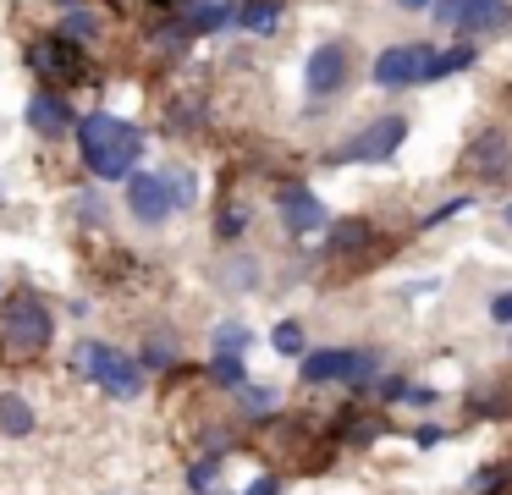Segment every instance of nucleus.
I'll return each mask as SVG.
<instances>
[{
  "label": "nucleus",
  "instance_id": "2",
  "mask_svg": "<svg viewBox=\"0 0 512 495\" xmlns=\"http://www.w3.org/2000/svg\"><path fill=\"white\" fill-rule=\"evenodd\" d=\"M56 325H50V308L39 297H12V303L0 308V352L6 358H28V352H45Z\"/></svg>",
  "mask_w": 512,
  "mask_h": 495
},
{
  "label": "nucleus",
  "instance_id": "11",
  "mask_svg": "<svg viewBox=\"0 0 512 495\" xmlns=\"http://www.w3.org/2000/svg\"><path fill=\"white\" fill-rule=\"evenodd\" d=\"M281 220L292 231H320L325 226V204L309 193V187H281Z\"/></svg>",
  "mask_w": 512,
  "mask_h": 495
},
{
  "label": "nucleus",
  "instance_id": "33",
  "mask_svg": "<svg viewBox=\"0 0 512 495\" xmlns=\"http://www.w3.org/2000/svg\"><path fill=\"white\" fill-rule=\"evenodd\" d=\"M402 11H424V6H435V0H397Z\"/></svg>",
  "mask_w": 512,
  "mask_h": 495
},
{
  "label": "nucleus",
  "instance_id": "32",
  "mask_svg": "<svg viewBox=\"0 0 512 495\" xmlns=\"http://www.w3.org/2000/svg\"><path fill=\"white\" fill-rule=\"evenodd\" d=\"M248 495H276V479H259V484H254V490H248Z\"/></svg>",
  "mask_w": 512,
  "mask_h": 495
},
{
  "label": "nucleus",
  "instance_id": "18",
  "mask_svg": "<svg viewBox=\"0 0 512 495\" xmlns=\"http://www.w3.org/2000/svg\"><path fill=\"white\" fill-rule=\"evenodd\" d=\"M237 22H243L248 33H270L281 22V6H276V0H248V6L237 11Z\"/></svg>",
  "mask_w": 512,
  "mask_h": 495
},
{
  "label": "nucleus",
  "instance_id": "26",
  "mask_svg": "<svg viewBox=\"0 0 512 495\" xmlns=\"http://www.w3.org/2000/svg\"><path fill=\"white\" fill-rule=\"evenodd\" d=\"M188 479H193V490H210V484H215V462H199Z\"/></svg>",
  "mask_w": 512,
  "mask_h": 495
},
{
  "label": "nucleus",
  "instance_id": "24",
  "mask_svg": "<svg viewBox=\"0 0 512 495\" xmlns=\"http://www.w3.org/2000/svg\"><path fill=\"white\" fill-rule=\"evenodd\" d=\"M457 209H468V198H446L441 209H430V215H424V226H441V220H452Z\"/></svg>",
  "mask_w": 512,
  "mask_h": 495
},
{
  "label": "nucleus",
  "instance_id": "7",
  "mask_svg": "<svg viewBox=\"0 0 512 495\" xmlns=\"http://www.w3.org/2000/svg\"><path fill=\"white\" fill-rule=\"evenodd\" d=\"M375 374V358L369 352H309L303 358V385H331V380H347V385H369Z\"/></svg>",
  "mask_w": 512,
  "mask_h": 495
},
{
  "label": "nucleus",
  "instance_id": "21",
  "mask_svg": "<svg viewBox=\"0 0 512 495\" xmlns=\"http://www.w3.org/2000/svg\"><path fill=\"white\" fill-rule=\"evenodd\" d=\"M243 347H248V330L243 325H221V330H215V352H232V358H237Z\"/></svg>",
  "mask_w": 512,
  "mask_h": 495
},
{
  "label": "nucleus",
  "instance_id": "25",
  "mask_svg": "<svg viewBox=\"0 0 512 495\" xmlns=\"http://www.w3.org/2000/svg\"><path fill=\"white\" fill-rule=\"evenodd\" d=\"M490 319H501V325H512V292H496V297H490Z\"/></svg>",
  "mask_w": 512,
  "mask_h": 495
},
{
  "label": "nucleus",
  "instance_id": "31",
  "mask_svg": "<svg viewBox=\"0 0 512 495\" xmlns=\"http://www.w3.org/2000/svg\"><path fill=\"white\" fill-rule=\"evenodd\" d=\"M435 11H441L446 22H457V11H463V0H435Z\"/></svg>",
  "mask_w": 512,
  "mask_h": 495
},
{
  "label": "nucleus",
  "instance_id": "14",
  "mask_svg": "<svg viewBox=\"0 0 512 495\" xmlns=\"http://www.w3.org/2000/svg\"><path fill=\"white\" fill-rule=\"evenodd\" d=\"M226 17H232V11H226L221 0H188V17H182L177 28L182 33H215Z\"/></svg>",
  "mask_w": 512,
  "mask_h": 495
},
{
  "label": "nucleus",
  "instance_id": "19",
  "mask_svg": "<svg viewBox=\"0 0 512 495\" xmlns=\"http://www.w3.org/2000/svg\"><path fill=\"white\" fill-rule=\"evenodd\" d=\"M61 33H67V39H100V17H94V11H83V6H72V17H67V28H61Z\"/></svg>",
  "mask_w": 512,
  "mask_h": 495
},
{
  "label": "nucleus",
  "instance_id": "17",
  "mask_svg": "<svg viewBox=\"0 0 512 495\" xmlns=\"http://www.w3.org/2000/svg\"><path fill=\"white\" fill-rule=\"evenodd\" d=\"M468 66H474V50H468V44H457V50H441V55H430V72H424V83H441V77L468 72Z\"/></svg>",
  "mask_w": 512,
  "mask_h": 495
},
{
  "label": "nucleus",
  "instance_id": "5",
  "mask_svg": "<svg viewBox=\"0 0 512 495\" xmlns=\"http://www.w3.org/2000/svg\"><path fill=\"white\" fill-rule=\"evenodd\" d=\"M83 369H89L111 396H122V402L144 391V374H138V363L127 358V352H116V347H100V341H94V347H83Z\"/></svg>",
  "mask_w": 512,
  "mask_h": 495
},
{
  "label": "nucleus",
  "instance_id": "10",
  "mask_svg": "<svg viewBox=\"0 0 512 495\" xmlns=\"http://www.w3.org/2000/svg\"><path fill=\"white\" fill-rule=\"evenodd\" d=\"M342 83H347V50L342 44H320L309 55V88L314 94H336Z\"/></svg>",
  "mask_w": 512,
  "mask_h": 495
},
{
  "label": "nucleus",
  "instance_id": "34",
  "mask_svg": "<svg viewBox=\"0 0 512 495\" xmlns=\"http://www.w3.org/2000/svg\"><path fill=\"white\" fill-rule=\"evenodd\" d=\"M56 6H67V11H72V6H83V0H56Z\"/></svg>",
  "mask_w": 512,
  "mask_h": 495
},
{
  "label": "nucleus",
  "instance_id": "29",
  "mask_svg": "<svg viewBox=\"0 0 512 495\" xmlns=\"http://www.w3.org/2000/svg\"><path fill=\"white\" fill-rule=\"evenodd\" d=\"M413 440H419V446H435V440H441V429H435V424H419V429H413Z\"/></svg>",
  "mask_w": 512,
  "mask_h": 495
},
{
  "label": "nucleus",
  "instance_id": "8",
  "mask_svg": "<svg viewBox=\"0 0 512 495\" xmlns=\"http://www.w3.org/2000/svg\"><path fill=\"white\" fill-rule=\"evenodd\" d=\"M463 165L479 176V182H501V176H512V138L501 127H485L474 143H468Z\"/></svg>",
  "mask_w": 512,
  "mask_h": 495
},
{
  "label": "nucleus",
  "instance_id": "16",
  "mask_svg": "<svg viewBox=\"0 0 512 495\" xmlns=\"http://www.w3.org/2000/svg\"><path fill=\"white\" fill-rule=\"evenodd\" d=\"M0 429H6V435H28V429H34V407L6 391L0 396Z\"/></svg>",
  "mask_w": 512,
  "mask_h": 495
},
{
  "label": "nucleus",
  "instance_id": "13",
  "mask_svg": "<svg viewBox=\"0 0 512 495\" xmlns=\"http://www.w3.org/2000/svg\"><path fill=\"white\" fill-rule=\"evenodd\" d=\"M375 248V226L369 220H336L331 226V253H369Z\"/></svg>",
  "mask_w": 512,
  "mask_h": 495
},
{
  "label": "nucleus",
  "instance_id": "4",
  "mask_svg": "<svg viewBox=\"0 0 512 495\" xmlns=\"http://www.w3.org/2000/svg\"><path fill=\"white\" fill-rule=\"evenodd\" d=\"M177 204H188V182H171L166 171H138L133 182H127V209H133L138 220H166Z\"/></svg>",
  "mask_w": 512,
  "mask_h": 495
},
{
  "label": "nucleus",
  "instance_id": "30",
  "mask_svg": "<svg viewBox=\"0 0 512 495\" xmlns=\"http://www.w3.org/2000/svg\"><path fill=\"white\" fill-rule=\"evenodd\" d=\"M243 402L248 407H270V391H248V380H243Z\"/></svg>",
  "mask_w": 512,
  "mask_h": 495
},
{
  "label": "nucleus",
  "instance_id": "20",
  "mask_svg": "<svg viewBox=\"0 0 512 495\" xmlns=\"http://www.w3.org/2000/svg\"><path fill=\"white\" fill-rule=\"evenodd\" d=\"M144 363L149 369H171V363H177V347H171V336H155L144 347Z\"/></svg>",
  "mask_w": 512,
  "mask_h": 495
},
{
  "label": "nucleus",
  "instance_id": "12",
  "mask_svg": "<svg viewBox=\"0 0 512 495\" xmlns=\"http://www.w3.org/2000/svg\"><path fill=\"white\" fill-rule=\"evenodd\" d=\"M507 22H512L507 0H463V11H457V28L463 33H496Z\"/></svg>",
  "mask_w": 512,
  "mask_h": 495
},
{
  "label": "nucleus",
  "instance_id": "15",
  "mask_svg": "<svg viewBox=\"0 0 512 495\" xmlns=\"http://www.w3.org/2000/svg\"><path fill=\"white\" fill-rule=\"evenodd\" d=\"M28 121H34L39 132H61L72 121V110L61 105L56 94H34V99H28Z\"/></svg>",
  "mask_w": 512,
  "mask_h": 495
},
{
  "label": "nucleus",
  "instance_id": "6",
  "mask_svg": "<svg viewBox=\"0 0 512 495\" xmlns=\"http://www.w3.org/2000/svg\"><path fill=\"white\" fill-rule=\"evenodd\" d=\"M28 66H34L39 77H72V83H83L89 77V61L78 55V44L67 39V33H45V39L28 44Z\"/></svg>",
  "mask_w": 512,
  "mask_h": 495
},
{
  "label": "nucleus",
  "instance_id": "1",
  "mask_svg": "<svg viewBox=\"0 0 512 495\" xmlns=\"http://www.w3.org/2000/svg\"><path fill=\"white\" fill-rule=\"evenodd\" d=\"M78 149H83V165H89L94 176L116 182V176H133L138 149H144V132H138L133 121H122V116L94 110V116L78 121Z\"/></svg>",
  "mask_w": 512,
  "mask_h": 495
},
{
  "label": "nucleus",
  "instance_id": "23",
  "mask_svg": "<svg viewBox=\"0 0 512 495\" xmlns=\"http://www.w3.org/2000/svg\"><path fill=\"white\" fill-rule=\"evenodd\" d=\"M215 380H221V385H243V363H237L232 352H221V358H215Z\"/></svg>",
  "mask_w": 512,
  "mask_h": 495
},
{
  "label": "nucleus",
  "instance_id": "27",
  "mask_svg": "<svg viewBox=\"0 0 512 495\" xmlns=\"http://www.w3.org/2000/svg\"><path fill=\"white\" fill-rule=\"evenodd\" d=\"M375 391H380V396H386V402H397V396H402V391H408V385H402V380H380V385H375Z\"/></svg>",
  "mask_w": 512,
  "mask_h": 495
},
{
  "label": "nucleus",
  "instance_id": "9",
  "mask_svg": "<svg viewBox=\"0 0 512 495\" xmlns=\"http://www.w3.org/2000/svg\"><path fill=\"white\" fill-rule=\"evenodd\" d=\"M424 72H430V50H419V44H391V50H380V61H375V83L380 88L424 83Z\"/></svg>",
  "mask_w": 512,
  "mask_h": 495
},
{
  "label": "nucleus",
  "instance_id": "35",
  "mask_svg": "<svg viewBox=\"0 0 512 495\" xmlns=\"http://www.w3.org/2000/svg\"><path fill=\"white\" fill-rule=\"evenodd\" d=\"M507 226H512V209H507Z\"/></svg>",
  "mask_w": 512,
  "mask_h": 495
},
{
  "label": "nucleus",
  "instance_id": "22",
  "mask_svg": "<svg viewBox=\"0 0 512 495\" xmlns=\"http://www.w3.org/2000/svg\"><path fill=\"white\" fill-rule=\"evenodd\" d=\"M270 341H276V352H287V358H292V352H303V330L292 325V319H287V325H276V336H270Z\"/></svg>",
  "mask_w": 512,
  "mask_h": 495
},
{
  "label": "nucleus",
  "instance_id": "3",
  "mask_svg": "<svg viewBox=\"0 0 512 495\" xmlns=\"http://www.w3.org/2000/svg\"><path fill=\"white\" fill-rule=\"evenodd\" d=\"M402 138H408V121H402V116H380V121H369L358 138H347L342 149H331V165H380L386 154L402 149Z\"/></svg>",
  "mask_w": 512,
  "mask_h": 495
},
{
  "label": "nucleus",
  "instance_id": "28",
  "mask_svg": "<svg viewBox=\"0 0 512 495\" xmlns=\"http://www.w3.org/2000/svg\"><path fill=\"white\" fill-rule=\"evenodd\" d=\"M402 396H408V402H419V407H424V402H435V391H430V385H408Z\"/></svg>",
  "mask_w": 512,
  "mask_h": 495
}]
</instances>
